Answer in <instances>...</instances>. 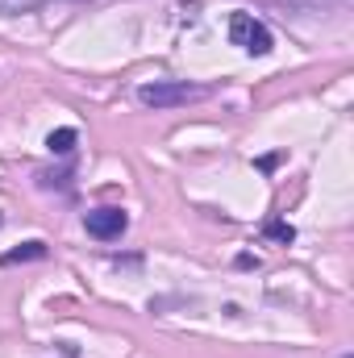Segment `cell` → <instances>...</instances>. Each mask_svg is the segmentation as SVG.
I'll return each mask as SVG.
<instances>
[{
    "label": "cell",
    "instance_id": "1",
    "mask_svg": "<svg viewBox=\"0 0 354 358\" xmlns=\"http://www.w3.org/2000/svg\"><path fill=\"white\" fill-rule=\"evenodd\" d=\"M208 88L200 84H187V80H155V84H142L138 100L146 108H179V104H192V100H204Z\"/></svg>",
    "mask_w": 354,
    "mask_h": 358
},
{
    "label": "cell",
    "instance_id": "2",
    "mask_svg": "<svg viewBox=\"0 0 354 358\" xmlns=\"http://www.w3.org/2000/svg\"><path fill=\"white\" fill-rule=\"evenodd\" d=\"M229 42L242 46L246 55H271V29L255 13H234L229 17Z\"/></svg>",
    "mask_w": 354,
    "mask_h": 358
},
{
    "label": "cell",
    "instance_id": "3",
    "mask_svg": "<svg viewBox=\"0 0 354 358\" xmlns=\"http://www.w3.org/2000/svg\"><path fill=\"white\" fill-rule=\"evenodd\" d=\"M84 229H88L92 238H100V242H113V238H121V234L129 229V217H125V208L104 204V208L84 213Z\"/></svg>",
    "mask_w": 354,
    "mask_h": 358
},
{
    "label": "cell",
    "instance_id": "4",
    "mask_svg": "<svg viewBox=\"0 0 354 358\" xmlns=\"http://www.w3.org/2000/svg\"><path fill=\"white\" fill-rule=\"evenodd\" d=\"M50 250H46V242H21L17 250H8V255H0V267H17V263H38V259H46Z\"/></svg>",
    "mask_w": 354,
    "mask_h": 358
},
{
    "label": "cell",
    "instance_id": "5",
    "mask_svg": "<svg viewBox=\"0 0 354 358\" xmlns=\"http://www.w3.org/2000/svg\"><path fill=\"white\" fill-rule=\"evenodd\" d=\"M76 142H80V134H76L71 125H63V129H50V134H46V150H50V155H71V150H76Z\"/></svg>",
    "mask_w": 354,
    "mask_h": 358
},
{
    "label": "cell",
    "instance_id": "6",
    "mask_svg": "<svg viewBox=\"0 0 354 358\" xmlns=\"http://www.w3.org/2000/svg\"><path fill=\"white\" fill-rule=\"evenodd\" d=\"M42 4H55V0H0V17H21V13H38Z\"/></svg>",
    "mask_w": 354,
    "mask_h": 358
},
{
    "label": "cell",
    "instance_id": "7",
    "mask_svg": "<svg viewBox=\"0 0 354 358\" xmlns=\"http://www.w3.org/2000/svg\"><path fill=\"white\" fill-rule=\"evenodd\" d=\"M263 234H267V238H271V242H283V246H288V242L296 238V229H292L288 221H271V225H267Z\"/></svg>",
    "mask_w": 354,
    "mask_h": 358
},
{
    "label": "cell",
    "instance_id": "8",
    "mask_svg": "<svg viewBox=\"0 0 354 358\" xmlns=\"http://www.w3.org/2000/svg\"><path fill=\"white\" fill-rule=\"evenodd\" d=\"M313 4H346V0H313Z\"/></svg>",
    "mask_w": 354,
    "mask_h": 358
},
{
    "label": "cell",
    "instance_id": "9",
    "mask_svg": "<svg viewBox=\"0 0 354 358\" xmlns=\"http://www.w3.org/2000/svg\"><path fill=\"white\" fill-rule=\"evenodd\" d=\"M63 358H76V350H71V346H67V350H63Z\"/></svg>",
    "mask_w": 354,
    "mask_h": 358
},
{
    "label": "cell",
    "instance_id": "10",
    "mask_svg": "<svg viewBox=\"0 0 354 358\" xmlns=\"http://www.w3.org/2000/svg\"><path fill=\"white\" fill-rule=\"evenodd\" d=\"M0 221H4V217H0Z\"/></svg>",
    "mask_w": 354,
    "mask_h": 358
}]
</instances>
